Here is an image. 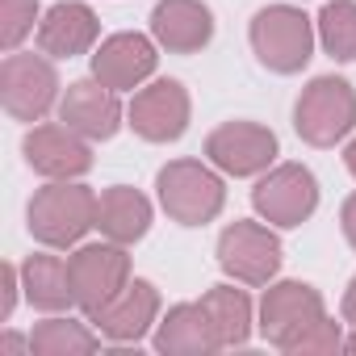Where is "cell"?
<instances>
[{
    "label": "cell",
    "mask_w": 356,
    "mask_h": 356,
    "mask_svg": "<svg viewBox=\"0 0 356 356\" xmlns=\"http://www.w3.org/2000/svg\"><path fill=\"white\" fill-rule=\"evenodd\" d=\"M0 101L17 122H42L59 105V72L51 55L9 51L5 63H0Z\"/></svg>",
    "instance_id": "5b68a950"
},
{
    "label": "cell",
    "mask_w": 356,
    "mask_h": 356,
    "mask_svg": "<svg viewBox=\"0 0 356 356\" xmlns=\"http://www.w3.org/2000/svg\"><path fill=\"white\" fill-rule=\"evenodd\" d=\"M277 134L260 122H222L206 138V159L227 176H260L277 163Z\"/></svg>",
    "instance_id": "8fae6325"
},
{
    "label": "cell",
    "mask_w": 356,
    "mask_h": 356,
    "mask_svg": "<svg viewBox=\"0 0 356 356\" xmlns=\"http://www.w3.org/2000/svg\"><path fill=\"white\" fill-rule=\"evenodd\" d=\"M101 38V22L84 0H59L38 22V51L51 59H76L88 55Z\"/></svg>",
    "instance_id": "e0dca14e"
},
{
    "label": "cell",
    "mask_w": 356,
    "mask_h": 356,
    "mask_svg": "<svg viewBox=\"0 0 356 356\" xmlns=\"http://www.w3.org/2000/svg\"><path fill=\"white\" fill-rule=\"evenodd\" d=\"M323 310V293L306 281H268L264 298H260V335L273 348H289L310 323H318Z\"/></svg>",
    "instance_id": "9c48e42d"
},
{
    "label": "cell",
    "mask_w": 356,
    "mask_h": 356,
    "mask_svg": "<svg viewBox=\"0 0 356 356\" xmlns=\"http://www.w3.org/2000/svg\"><path fill=\"white\" fill-rule=\"evenodd\" d=\"M155 38L147 34H109L97 51H92V76L113 88V92H130V88H143L151 76H155Z\"/></svg>",
    "instance_id": "4fadbf2b"
},
{
    "label": "cell",
    "mask_w": 356,
    "mask_h": 356,
    "mask_svg": "<svg viewBox=\"0 0 356 356\" xmlns=\"http://www.w3.org/2000/svg\"><path fill=\"white\" fill-rule=\"evenodd\" d=\"M318 42L335 63H352L356 59V0H327L318 22Z\"/></svg>",
    "instance_id": "603a6c76"
},
{
    "label": "cell",
    "mask_w": 356,
    "mask_h": 356,
    "mask_svg": "<svg viewBox=\"0 0 356 356\" xmlns=\"http://www.w3.org/2000/svg\"><path fill=\"white\" fill-rule=\"evenodd\" d=\"M189 92L181 80H151L126 105V126L147 143H176L189 130Z\"/></svg>",
    "instance_id": "30bf717a"
},
{
    "label": "cell",
    "mask_w": 356,
    "mask_h": 356,
    "mask_svg": "<svg viewBox=\"0 0 356 356\" xmlns=\"http://www.w3.org/2000/svg\"><path fill=\"white\" fill-rule=\"evenodd\" d=\"M343 348H348V352H356V331H352V335L343 339Z\"/></svg>",
    "instance_id": "4dcf8cb0"
},
{
    "label": "cell",
    "mask_w": 356,
    "mask_h": 356,
    "mask_svg": "<svg viewBox=\"0 0 356 356\" xmlns=\"http://www.w3.org/2000/svg\"><path fill=\"white\" fill-rule=\"evenodd\" d=\"M26 218L42 248H76L97 227V193L80 181H51L30 197Z\"/></svg>",
    "instance_id": "7a4b0ae2"
},
{
    "label": "cell",
    "mask_w": 356,
    "mask_h": 356,
    "mask_svg": "<svg viewBox=\"0 0 356 356\" xmlns=\"http://www.w3.org/2000/svg\"><path fill=\"white\" fill-rule=\"evenodd\" d=\"M67 268H72V289H76V306L92 318L101 306H109L126 281H130V256L122 243L105 239V243H80L72 256H67Z\"/></svg>",
    "instance_id": "8992f818"
},
{
    "label": "cell",
    "mask_w": 356,
    "mask_h": 356,
    "mask_svg": "<svg viewBox=\"0 0 356 356\" xmlns=\"http://www.w3.org/2000/svg\"><path fill=\"white\" fill-rule=\"evenodd\" d=\"M339 314H343V323H352V327H356V277H352V281H348V289H343Z\"/></svg>",
    "instance_id": "f1b7e54d"
},
{
    "label": "cell",
    "mask_w": 356,
    "mask_h": 356,
    "mask_svg": "<svg viewBox=\"0 0 356 356\" xmlns=\"http://www.w3.org/2000/svg\"><path fill=\"white\" fill-rule=\"evenodd\" d=\"M155 323H159V289L143 277L126 281V289L92 314V327L109 343H138Z\"/></svg>",
    "instance_id": "9a60e30c"
},
{
    "label": "cell",
    "mask_w": 356,
    "mask_h": 356,
    "mask_svg": "<svg viewBox=\"0 0 356 356\" xmlns=\"http://www.w3.org/2000/svg\"><path fill=\"white\" fill-rule=\"evenodd\" d=\"M17 289H22V268L5 264V273H0V318H9L13 306H17Z\"/></svg>",
    "instance_id": "484cf974"
},
{
    "label": "cell",
    "mask_w": 356,
    "mask_h": 356,
    "mask_svg": "<svg viewBox=\"0 0 356 356\" xmlns=\"http://www.w3.org/2000/svg\"><path fill=\"white\" fill-rule=\"evenodd\" d=\"M343 163H348V172L356 176V138H352V143L343 147Z\"/></svg>",
    "instance_id": "f546056e"
},
{
    "label": "cell",
    "mask_w": 356,
    "mask_h": 356,
    "mask_svg": "<svg viewBox=\"0 0 356 356\" xmlns=\"http://www.w3.org/2000/svg\"><path fill=\"white\" fill-rule=\"evenodd\" d=\"M0 356H34V343L13 335V331H5V339H0Z\"/></svg>",
    "instance_id": "4316f807"
},
{
    "label": "cell",
    "mask_w": 356,
    "mask_h": 356,
    "mask_svg": "<svg viewBox=\"0 0 356 356\" xmlns=\"http://www.w3.org/2000/svg\"><path fill=\"white\" fill-rule=\"evenodd\" d=\"M343 348V331H339V323L335 318H318V323H310L285 352L289 356H327V352H339Z\"/></svg>",
    "instance_id": "d4e9b609"
},
{
    "label": "cell",
    "mask_w": 356,
    "mask_h": 356,
    "mask_svg": "<svg viewBox=\"0 0 356 356\" xmlns=\"http://www.w3.org/2000/svg\"><path fill=\"white\" fill-rule=\"evenodd\" d=\"M155 352L163 356H210L222 348L218 327L202 302H176L159 323H155Z\"/></svg>",
    "instance_id": "ac0fdd59"
},
{
    "label": "cell",
    "mask_w": 356,
    "mask_h": 356,
    "mask_svg": "<svg viewBox=\"0 0 356 356\" xmlns=\"http://www.w3.org/2000/svg\"><path fill=\"white\" fill-rule=\"evenodd\" d=\"M101 331L88 327V323H76V318H63V314H51L42 318L34 331H30V343H34V356H88L101 348Z\"/></svg>",
    "instance_id": "44dd1931"
},
{
    "label": "cell",
    "mask_w": 356,
    "mask_h": 356,
    "mask_svg": "<svg viewBox=\"0 0 356 356\" xmlns=\"http://www.w3.org/2000/svg\"><path fill=\"white\" fill-rule=\"evenodd\" d=\"M59 122L72 126L76 134H84L88 143H105L122 130L126 109L118 101L113 88H105L97 76L92 80H76L67 84V92L59 97Z\"/></svg>",
    "instance_id": "5bb4252c"
},
{
    "label": "cell",
    "mask_w": 356,
    "mask_h": 356,
    "mask_svg": "<svg viewBox=\"0 0 356 356\" xmlns=\"http://www.w3.org/2000/svg\"><path fill=\"white\" fill-rule=\"evenodd\" d=\"M151 38L168 55H197L214 38V13L202 0H159L151 9Z\"/></svg>",
    "instance_id": "2e32d148"
},
{
    "label": "cell",
    "mask_w": 356,
    "mask_h": 356,
    "mask_svg": "<svg viewBox=\"0 0 356 356\" xmlns=\"http://www.w3.org/2000/svg\"><path fill=\"white\" fill-rule=\"evenodd\" d=\"M248 38H252L256 59H260L268 72L293 76V72H302V67L310 63L318 30H314V22H310L302 9H293V5H268V9H260V13L252 17Z\"/></svg>",
    "instance_id": "3957f363"
},
{
    "label": "cell",
    "mask_w": 356,
    "mask_h": 356,
    "mask_svg": "<svg viewBox=\"0 0 356 356\" xmlns=\"http://www.w3.org/2000/svg\"><path fill=\"white\" fill-rule=\"evenodd\" d=\"M252 206L268 227H302L318 210V181L302 163H277L256 181Z\"/></svg>",
    "instance_id": "52a82bcc"
},
{
    "label": "cell",
    "mask_w": 356,
    "mask_h": 356,
    "mask_svg": "<svg viewBox=\"0 0 356 356\" xmlns=\"http://www.w3.org/2000/svg\"><path fill=\"white\" fill-rule=\"evenodd\" d=\"M97 231L122 248L138 243L151 231V202L130 189V185H113L97 197Z\"/></svg>",
    "instance_id": "d6986e66"
},
{
    "label": "cell",
    "mask_w": 356,
    "mask_h": 356,
    "mask_svg": "<svg viewBox=\"0 0 356 356\" xmlns=\"http://www.w3.org/2000/svg\"><path fill=\"white\" fill-rule=\"evenodd\" d=\"M339 227H343V239L356 248V193L343 202V210H339Z\"/></svg>",
    "instance_id": "83f0119b"
},
{
    "label": "cell",
    "mask_w": 356,
    "mask_h": 356,
    "mask_svg": "<svg viewBox=\"0 0 356 356\" xmlns=\"http://www.w3.org/2000/svg\"><path fill=\"white\" fill-rule=\"evenodd\" d=\"M38 22H42L38 0H0V47L17 51L34 34Z\"/></svg>",
    "instance_id": "cb8c5ba5"
},
{
    "label": "cell",
    "mask_w": 356,
    "mask_h": 356,
    "mask_svg": "<svg viewBox=\"0 0 356 356\" xmlns=\"http://www.w3.org/2000/svg\"><path fill=\"white\" fill-rule=\"evenodd\" d=\"M22 289H26V302L42 314H63L67 306H76L72 268L63 256H51V252H38L22 264Z\"/></svg>",
    "instance_id": "ffe728a7"
},
{
    "label": "cell",
    "mask_w": 356,
    "mask_h": 356,
    "mask_svg": "<svg viewBox=\"0 0 356 356\" xmlns=\"http://www.w3.org/2000/svg\"><path fill=\"white\" fill-rule=\"evenodd\" d=\"M26 151V163L47 176V181H80V176L92 168V151H88V138L76 134L72 126L63 122H47V126H34L22 143Z\"/></svg>",
    "instance_id": "7c38bea8"
},
{
    "label": "cell",
    "mask_w": 356,
    "mask_h": 356,
    "mask_svg": "<svg viewBox=\"0 0 356 356\" xmlns=\"http://www.w3.org/2000/svg\"><path fill=\"white\" fill-rule=\"evenodd\" d=\"M293 130L310 147H335L356 130V88L343 76H314L293 105Z\"/></svg>",
    "instance_id": "277c9868"
},
{
    "label": "cell",
    "mask_w": 356,
    "mask_h": 356,
    "mask_svg": "<svg viewBox=\"0 0 356 356\" xmlns=\"http://www.w3.org/2000/svg\"><path fill=\"white\" fill-rule=\"evenodd\" d=\"M202 306L210 310L222 348H243V343L252 339V298H248V289L214 285V289L202 298Z\"/></svg>",
    "instance_id": "7402d4cb"
},
{
    "label": "cell",
    "mask_w": 356,
    "mask_h": 356,
    "mask_svg": "<svg viewBox=\"0 0 356 356\" xmlns=\"http://www.w3.org/2000/svg\"><path fill=\"white\" fill-rule=\"evenodd\" d=\"M218 264L235 285H268L281 273V239L264 222L235 218L218 235Z\"/></svg>",
    "instance_id": "ba28073f"
},
{
    "label": "cell",
    "mask_w": 356,
    "mask_h": 356,
    "mask_svg": "<svg viewBox=\"0 0 356 356\" xmlns=\"http://www.w3.org/2000/svg\"><path fill=\"white\" fill-rule=\"evenodd\" d=\"M155 193H159L163 214L172 222H181V227H206L227 206L222 176L210 163H202V159H172V163H163L159 176H155Z\"/></svg>",
    "instance_id": "6da1fadb"
}]
</instances>
